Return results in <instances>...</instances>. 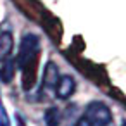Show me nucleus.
<instances>
[{
  "instance_id": "obj_1",
  "label": "nucleus",
  "mask_w": 126,
  "mask_h": 126,
  "mask_svg": "<svg viewBox=\"0 0 126 126\" xmlns=\"http://www.w3.org/2000/svg\"><path fill=\"white\" fill-rule=\"evenodd\" d=\"M40 52H42L40 36L35 33H26L21 40L19 54H17V67L23 76V88L26 92L31 90L36 83Z\"/></svg>"
},
{
  "instance_id": "obj_2",
  "label": "nucleus",
  "mask_w": 126,
  "mask_h": 126,
  "mask_svg": "<svg viewBox=\"0 0 126 126\" xmlns=\"http://www.w3.org/2000/svg\"><path fill=\"white\" fill-rule=\"evenodd\" d=\"M83 119L90 126H109L110 121H112V112L104 102L93 100L86 105Z\"/></svg>"
},
{
  "instance_id": "obj_3",
  "label": "nucleus",
  "mask_w": 126,
  "mask_h": 126,
  "mask_svg": "<svg viewBox=\"0 0 126 126\" xmlns=\"http://www.w3.org/2000/svg\"><path fill=\"white\" fill-rule=\"evenodd\" d=\"M57 79H59V69L57 66L48 61L45 64V69H43V78H42V88L38 92L40 98H45V95H48L50 92L55 90V85H57Z\"/></svg>"
},
{
  "instance_id": "obj_4",
  "label": "nucleus",
  "mask_w": 126,
  "mask_h": 126,
  "mask_svg": "<svg viewBox=\"0 0 126 126\" xmlns=\"http://www.w3.org/2000/svg\"><path fill=\"white\" fill-rule=\"evenodd\" d=\"M14 48V35L7 24H0V62L11 59Z\"/></svg>"
},
{
  "instance_id": "obj_5",
  "label": "nucleus",
  "mask_w": 126,
  "mask_h": 126,
  "mask_svg": "<svg viewBox=\"0 0 126 126\" xmlns=\"http://www.w3.org/2000/svg\"><path fill=\"white\" fill-rule=\"evenodd\" d=\"M76 90V79L71 76V74H64V76H59L57 79V85H55V97L61 98V100H67Z\"/></svg>"
},
{
  "instance_id": "obj_6",
  "label": "nucleus",
  "mask_w": 126,
  "mask_h": 126,
  "mask_svg": "<svg viewBox=\"0 0 126 126\" xmlns=\"http://www.w3.org/2000/svg\"><path fill=\"white\" fill-rule=\"evenodd\" d=\"M14 73H16V62L12 59H7L2 62V67H0V79L2 83H11L12 78H14Z\"/></svg>"
},
{
  "instance_id": "obj_7",
  "label": "nucleus",
  "mask_w": 126,
  "mask_h": 126,
  "mask_svg": "<svg viewBox=\"0 0 126 126\" xmlns=\"http://www.w3.org/2000/svg\"><path fill=\"white\" fill-rule=\"evenodd\" d=\"M45 126H59L61 124V110L57 107H48L43 114Z\"/></svg>"
},
{
  "instance_id": "obj_8",
  "label": "nucleus",
  "mask_w": 126,
  "mask_h": 126,
  "mask_svg": "<svg viewBox=\"0 0 126 126\" xmlns=\"http://www.w3.org/2000/svg\"><path fill=\"white\" fill-rule=\"evenodd\" d=\"M74 126H90V124H88V123H86V121H85V119L81 117V119H79V121H78V123H76Z\"/></svg>"
},
{
  "instance_id": "obj_9",
  "label": "nucleus",
  "mask_w": 126,
  "mask_h": 126,
  "mask_svg": "<svg viewBox=\"0 0 126 126\" xmlns=\"http://www.w3.org/2000/svg\"><path fill=\"white\" fill-rule=\"evenodd\" d=\"M0 126H9V123H7L5 117H4V119H0Z\"/></svg>"
},
{
  "instance_id": "obj_10",
  "label": "nucleus",
  "mask_w": 126,
  "mask_h": 126,
  "mask_svg": "<svg viewBox=\"0 0 126 126\" xmlns=\"http://www.w3.org/2000/svg\"><path fill=\"white\" fill-rule=\"evenodd\" d=\"M123 126H124V124H123Z\"/></svg>"
}]
</instances>
